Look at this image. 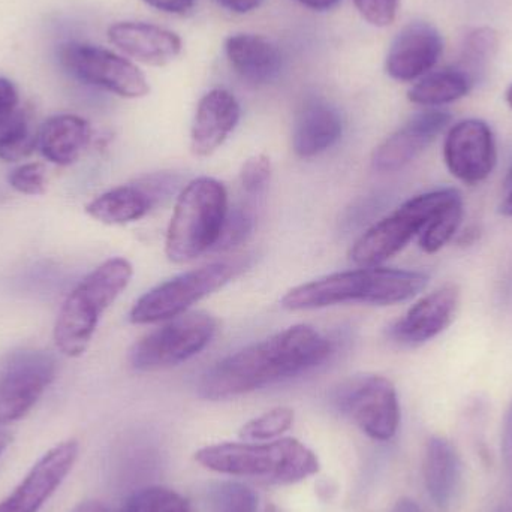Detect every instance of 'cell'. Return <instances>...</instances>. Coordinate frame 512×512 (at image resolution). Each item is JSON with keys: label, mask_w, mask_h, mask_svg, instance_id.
<instances>
[{"label": "cell", "mask_w": 512, "mask_h": 512, "mask_svg": "<svg viewBox=\"0 0 512 512\" xmlns=\"http://www.w3.org/2000/svg\"><path fill=\"white\" fill-rule=\"evenodd\" d=\"M330 354V340L309 325H294L218 361L204 373L198 393L209 400L243 396L309 372Z\"/></svg>", "instance_id": "6da1fadb"}, {"label": "cell", "mask_w": 512, "mask_h": 512, "mask_svg": "<svg viewBox=\"0 0 512 512\" xmlns=\"http://www.w3.org/2000/svg\"><path fill=\"white\" fill-rule=\"evenodd\" d=\"M427 283L429 276L421 271L360 267L295 286L283 295L280 304L292 312L346 303L393 306L417 297Z\"/></svg>", "instance_id": "7a4b0ae2"}, {"label": "cell", "mask_w": 512, "mask_h": 512, "mask_svg": "<svg viewBox=\"0 0 512 512\" xmlns=\"http://www.w3.org/2000/svg\"><path fill=\"white\" fill-rule=\"evenodd\" d=\"M204 468L231 477L267 484H295L319 472V460L297 439L262 442H227L210 445L195 454Z\"/></svg>", "instance_id": "3957f363"}, {"label": "cell", "mask_w": 512, "mask_h": 512, "mask_svg": "<svg viewBox=\"0 0 512 512\" xmlns=\"http://www.w3.org/2000/svg\"><path fill=\"white\" fill-rule=\"evenodd\" d=\"M132 274L128 259L111 258L78 283L63 303L54 327V340L62 354H84L102 313L128 288Z\"/></svg>", "instance_id": "277c9868"}, {"label": "cell", "mask_w": 512, "mask_h": 512, "mask_svg": "<svg viewBox=\"0 0 512 512\" xmlns=\"http://www.w3.org/2000/svg\"><path fill=\"white\" fill-rule=\"evenodd\" d=\"M225 186L212 177H198L180 192L165 239V255L185 264L215 249L228 215Z\"/></svg>", "instance_id": "5b68a950"}, {"label": "cell", "mask_w": 512, "mask_h": 512, "mask_svg": "<svg viewBox=\"0 0 512 512\" xmlns=\"http://www.w3.org/2000/svg\"><path fill=\"white\" fill-rule=\"evenodd\" d=\"M453 188L424 192L403 203L396 212L370 227L349 252L358 267H381L385 261L402 252L414 237L450 203L459 197Z\"/></svg>", "instance_id": "8992f818"}, {"label": "cell", "mask_w": 512, "mask_h": 512, "mask_svg": "<svg viewBox=\"0 0 512 512\" xmlns=\"http://www.w3.org/2000/svg\"><path fill=\"white\" fill-rule=\"evenodd\" d=\"M216 331L218 319L210 313H183L141 337L129 351V364L138 372L179 366L206 349Z\"/></svg>", "instance_id": "52a82bcc"}, {"label": "cell", "mask_w": 512, "mask_h": 512, "mask_svg": "<svg viewBox=\"0 0 512 512\" xmlns=\"http://www.w3.org/2000/svg\"><path fill=\"white\" fill-rule=\"evenodd\" d=\"M236 274L230 262H212L186 271L150 289L132 307V324H156L188 312L194 304L224 288Z\"/></svg>", "instance_id": "ba28073f"}, {"label": "cell", "mask_w": 512, "mask_h": 512, "mask_svg": "<svg viewBox=\"0 0 512 512\" xmlns=\"http://www.w3.org/2000/svg\"><path fill=\"white\" fill-rule=\"evenodd\" d=\"M60 66L81 83L107 90L120 98L149 95L146 75L131 62L107 48L87 42L69 41L57 51Z\"/></svg>", "instance_id": "9c48e42d"}, {"label": "cell", "mask_w": 512, "mask_h": 512, "mask_svg": "<svg viewBox=\"0 0 512 512\" xmlns=\"http://www.w3.org/2000/svg\"><path fill=\"white\" fill-rule=\"evenodd\" d=\"M337 406L369 438L390 441L400 424V403L396 387L385 376L354 379L340 388Z\"/></svg>", "instance_id": "30bf717a"}, {"label": "cell", "mask_w": 512, "mask_h": 512, "mask_svg": "<svg viewBox=\"0 0 512 512\" xmlns=\"http://www.w3.org/2000/svg\"><path fill=\"white\" fill-rule=\"evenodd\" d=\"M56 372V358L48 352L12 355L0 372V424L5 426L26 417L54 381Z\"/></svg>", "instance_id": "8fae6325"}, {"label": "cell", "mask_w": 512, "mask_h": 512, "mask_svg": "<svg viewBox=\"0 0 512 512\" xmlns=\"http://www.w3.org/2000/svg\"><path fill=\"white\" fill-rule=\"evenodd\" d=\"M444 161L451 176L463 185L486 182L498 164V147L492 128L481 119H465L448 129Z\"/></svg>", "instance_id": "7c38bea8"}, {"label": "cell", "mask_w": 512, "mask_h": 512, "mask_svg": "<svg viewBox=\"0 0 512 512\" xmlns=\"http://www.w3.org/2000/svg\"><path fill=\"white\" fill-rule=\"evenodd\" d=\"M459 306V286L445 283L409 307L408 312L391 325L388 336L403 348H418L441 336L453 324Z\"/></svg>", "instance_id": "4fadbf2b"}, {"label": "cell", "mask_w": 512, "mask_h": 512, "mask_svg": "<svg viewBox=\"0 0 512 512\" xmlns=\"http://www.w3.org/2000/svg\"><path fill=\"white\" fill-rule=\"evenodd\" d=\"M78 453L80 445L74 439L47 451L14 492L0 502V512H38L68 477Z\"/></svg>", "instance_id": "5bb4252c"}, {"label": "cell", "mask_w": 512, "mask_h": 512, "mask_svg": "<svg viewBox=\"0 0 512 512\" xmlns=\"http://www.w3.org/2000/svg\"><path fill=\"white\" fill-rule=\"evenodd\" d=\"M450 123L451 114L439 108H427L415 114L375 150L372 167L379 173L402 170L415 161Z\"/></svg>", "instance_id": "9a60e30c"}, {"label": "cell", "mask_w": 512, "mask_h": 512, "mask_svg": "<svg viewBox=\"0 0 512 512\" xmlns=\"http://www.w3.org/2000/svg\"><path fill=\"white\" fill-rule=\"evenodd\" d=\"M444 53V38L438 27L427 21H414L403 27L385 60L387 74L393 80L409 83L433 71Z\"/></svg>", "instance_id": "2e32d148"}, {"label": "cell", "mask_w": 512, "mask_h": 512, "mask_svg": "<svg viewBox=\"0 0 512 512\" xmlns=\"http://www.w3.org/2000/svg\"><path fill=\"white\" fill-rule=\"evenodd\" d=\"M167 186L170 180L165 177H150L143 183L117 186L87 204V215L105 225L140 221L153 209Z\"/></svg>", "instance_id": "e0dca14e"}, {"label": "cell", "mask_w": 512, "mask_h": 512, "mask_svg": "<svg viewBox=\"0 0 512 512\" xmlns=\"http://www.w3.org/2000/svg\"><path fill=\"white\" fill-rule=\"evenodd\" d=\"M111 44L144 65L165 66L182 53L179 35L140 21H120L108 29Z\"/></svg>", "instance_id": "ac0fdd59"}, {"label": "cell", "mask_w": 512, "mask_h": 512, "mask_svg": "<svg viewBox=\"0 0 512 512\" xmlns=\"http://www.w3.org/2000/svg\"><path fill=\"white\" fill-rule=\"evenodd\" d=\"M240 120L236 96L225 89H215L201 98L191 131V150L207 158L225 143Z\"/></svg>", "instance_id": "d6986e66"}, {"label": "cell", "mask_w": 512, "mask_h": 512, "mask_svg": "<svg viewBox=\"0 0 512 512\" xmlns=\"http://www.w3.org/2000/svg\"><path fill=\"white\" fill-rule=\"evenodd\" d=\"M339 111L321 99L306 102L295 119L292 149L301 159L315 158L333 147L342 137Z\"/></svg>", "instance_id": "ffe728a7"}, {"label": "cell", "mask_w": 512, "mask_h": 512, "mask_svg": "<svg viewBox=\"0 0 512 512\" xmlns=\"http://www.w3.org/2000/svg\"><path fill=\"white\" fill-rule=\"evenodd\" d=\"M225 53L234 71L252 84H267L282 71L279 48L261 35L237 33L225 42Z\"/></svg>", "instance_id": "44dd1931"}, {"label": "cell", "mask_w": 512, "mask_h": 512, "mask_svg": "<svg viewBox=\"0 0 512 512\" xmlns=\"http://www.w3.org/2000/svg\"><path fill=\"white\" fill-rule=\"evenodd\" d=\"M424 486L441 511L450 510L462 478V463L456 447L448 439L433 436L424 454Z\"/></svg>", "instance_id": "7402d4cb"}, {"label": "cell", "mask_w": 512, "mask_h": 512, "mask_svg": "<svg viewBox=\"0 0 512 512\" xmlns=\"http://www.w3.org/2000/svg\"><path fill=\"white\" fill-rule=\"evenodd\" d=\"M89 122L75 114L50 117L38 132V147L45 159L62 167L74 164L89 146Z\"/></svg>", "instance_id": "603a6c76"}, {"label": "cell", "mask_w": 512, "mask_h": 512, "mask_svg": "<svg viewBox=\"0 0 512 512\" xmlns=\"http://www.w3.org/2000/svg\"><path fill=\"white\" fill-rule=\"evenodd\" d=\"M475 80L459 66L430 71L409 89L408 99L415 105L439 108L465 98L474 89Z\"/></svg>", "instance_id": "cb8c5ba5"}, {"label": "cell", "mask_w": 512, "mask_h": 512, "mask_svg": "<svg viewBox=\"0 0 512 512\" xmlns=\"http://www.w3.org/2000/svg\"><path fill=\"white\" fill-rule=\"evenodd\" d=\"M38 147V132L33 131L29 111L15 108L0 116V159L17 162Z\"/></svg>", "instance_id": "d4e9b609"}, {"label": "cell", "mask_w": 512, "mask_h": 512, "mask_svg": "<svg viewBox=\"0 0 512 512\" xmlns=\"http://www.w3.org/2000/svg\"><path fill=\"white\" fill-rule=\"evenodd\" d=\"M465 218L462 194L451 200L420 234V248L426 254H438L459 234Z\"/></svg>", "instance_id": "484cf974"}, {"label": "cell", "mask_w": 512, "mask_h": 512, "mask_svg": "<svg viewBox=\"0 0 512 512\" xmlns=\"http://www.w3.org/2000/svg\"><path fill=\"white\" fill-rule=\"evenodd\" d=\"M499 33L492 27L472 29L463 39L459 68L468 72L475 81L499 51Z\"/></svg>", "instance_id": "4316f807"}, {"label": "cell", "mask_w": 512, "mask_h": 512, "mask_svg": "<svg viewBox=\"0 0 512 512\" xmlns=\"http://www.w3.org/2000/svg\"><path fill=\"white\" fill-rule=\"evenodd\" d=\"M119 512H195L191 502L167 487H144L123 501Z\"/></svg>", "instance_id": "83f0119b"}, {"label": "cell", "mask_w": 512, "mask_h": 512, "mask_svg": "<svg viewBox=\"0 0 512 512\" xmlns=\"http://www.w3.org/2000/svg\"><path fill=\"white\" fill-rule=\"evenodd\" d=\"M267 507L254 489L242 483H221L210 493L212 512H265Z\"/></svg>", "instance_id": "f1b7e54d"}, {"label": "cell", "mask_w": 512, "mask_h": 512, "mask_svg": "<svg viewBox=\"0 0 512 512\" xmlns=\"http://www.w3.org/2000/svg\"><path fill=\"white\" fill-rule=\"evenodd\" d=\"M294 423V411L289 408L271 409L261 417L246 423L240 430V438L248 442H264L283 435Z\"/></svg>", "instance_id": "f546056e"}, {"label": "cell", "mask_w": 512, "mask_h": 512, "mask_svg": "<svg viewBox=\"0 0 512 512\" xmlns=\"http://www.w3.org/2000/svg\"><path fill=\"white\" fill-rule=\"evenodd\" d=\"M9 185L23 195H44L47 191V170L39 162L15 168L8 177Z\"/></svg>", "instance_id": "4dcf8cb0"}, {"label": "cell", "mask_w": 512, "mask_h": 512, "mask_svg": "<svg viewBox=\"0 0 512 512\" xmlns=\"http://www.w3.org/2000/svg\"><path fill=\"white\" fill-rule=\"evenodd\" d=\"M252 230H254V218L248 210L243 209V207L234 209L233 212L228 210L227 221H225L221 239H219L215 249L225 251V249L239 246L240 243L245 242L251 236Z\"/></svg>", "instance_id": "1f68e13d"}, {"label": "cell", "mask_w": 512, "mask_h": 512, "mask_svg": "<svg viewBox=\"0 0 512 512\" xmlns=\"http://www.w3.org/2000/svg\"><path fill=\"white\" fill-rule=\"evenodd\" d=\"M271 177L270 158L265 155H255L243 164L240 171V183L243 191L252 197L261 195L267 189Z\"/></svg>", "instance_id": "d6a6232c"}, {"label": "cell", "mask_w": 512, "mask_h": 512, "mask_svg": "<svg viewBox=\"0 0 512 512\" xmlns=\"http://www.w3.org/2000/svg\"><path fill=\"white\" fill-rule=\"evenodd\" d=\"M367 23L376 27H387L394 23L400 0H352Z\"/></svg>", "instance_id": "836d02e7"}, {"label": "cell", "mask_w": 512, "mask_h": 512, "mask_svg": "<svg viewBox=\"0 0 512 512\" xmlns=\"http://www.w3.org/2000/svg\"><path fill=\"white\" fill-rule=\"evenodd\" d=\"M147 5L165 14L185 15L194 9L195 0H144Z\"/></svg>", "instance_id": "e575fe53"}, {"label": "cell", "mask_w": 512, "mask_h": 512, "mask_svg": "<svg viewBox=\"0 0 512 512\" xmlns=\"http://www.w3.org/2000/svg\"><path fill=\"white\" fill-rule=\"evenodd\" d=\"M18 92L8 78L0 77V116L18 107Z\"/></svg>", "instance_id": "d590c367"}, {"label": "cell", "mask_w": 512, "mask_h": 512, "mask_svg": "<svg viewBox=\"0 0 512 512\" xmlns=\"http://www.w3.org/2000/svg\"><path fill=\"white\" fill-rule=\"evenodd\" d=\"M219 6L234 14H249L262 5L264 0H216Z\"/></svg>", "instance_id": "8d00e7d4"}, {"label": "cell", "mask_w": 512, "mask_h": 512, "mask_svg": "<svg viewBox=\"0 0 512 512\" xmlns=\"http://www.w3.org/2000/svg\"><path fill=\"white\" fill-rule=\"evenodd\" d=\"M481 230L477 227V225H471V227L463 230L462 233H459L457 236V245L460 246H472L480 240Z\"/></svg>", "instance_id": "74e56055"}, {"label": "cell", "mask_w": 512, "mask_h": 512, "mask_svg": "<svg viewBox=\"0 0 512 512\" xmlns=\"http://www.w3.org/2000/svg\"><path fill=\"white\" fill-rule=\"evenodd\" d=\"M297 2L313 11H330L334 6L339 5L340 0H297Z\"/></svg>", "instance_id": "f35d334b"}, {"label": "cell", "mask_w": 512, "mask_h": 512, "mask_svg": "<svg viewBox=\"0 0 512 512\" xmlns=\"http://www.w3.org/2000/svg\"><path fill=\"white\" fill-rule=\"evenodd\" d=\"M390 512H423V510H421L420 505L412 501V499L402 498L396 502V505H394L393 510Z\"/></svg>", "instance_id": "ab89813d"}, {"label": "cell", "mask_w": 512, "mask_h": 512, "mask_svg": "<svg viewBox=\"0 0 512 512\" xmlns=\"http://www.w3.org/2000/svg\"><path fill=\"white\" fill-rule=\"evenodd\" d=\"M71 512H110L102 502L86 501L78 504Z\"/></svg>", "instance_id": "60d3db41"}, {"label": "cell", "mask_w": 512, "mask_h": 512, "mask_svg": "<svg viewBox=\"0 0 512 512\" xmlns=\"http://www.w3.org/2000/svg\"><path fill=\"white\" fill-rule=\"evenodd\" d=\"M499 213L507 216V218H512V189L508 191L507 198L502 201L501 207H499Z\"/></svg>", "instance_id": "b9f144b4"}, {"label": "cell", "mask_w": 512, "mask_h": 512, "mask_svg": "<svg viewBox=\"0 0 512 512\" xmlns=\"http://www.w3.org/2000/svg\"><path fill=\"white\" fill-rule=\"evenodd\" d=\"M11 442V433L5 432V430H0V456H2L3 451L11 445Z\"/></svg>", "instance_id": "7bdbcfd3"}, {"label": "cell", "mask_w": 512, "mask_h": 512, "mask_svg": "<svg viewBox=\"0 0 512 512\" xmlns=\"http://www.w3.org/2000/svg\"><path fill=\"white\" fill-rule=\"evenodd\" d=\"M492 512H512V508L507 504L499 505V507H496Z\"/></svg>", "instance_id": "ee69618b"}, {"label": "cell", "mask_w": 512, "mask_h": 512, "mask_svg": "<svg viewBox=\"0 0 512 512\" xmlns=\"http://www.w3.org/2000/svg\"><path fill=\"white\" fill-rule=\"evenodd\" d=\"M505 189H507V191H511L512 189V167L510 173H508L507 180H505Z\"/></svg>", "instance_id": "f6af8a7d"}, {"label": "cell", "mask_w": 512, "mask_h": 512, "mask_svg": "<svg viewBox=\"0 0 512 512\" xmlns=\"http://www.w3.org/2000/svg\"><path fill=\"white\" fill-rule=\"evenodd\" d=\"M505 99H507V104L510 105L512 110V84L508 87L507 93H505Z\"/></svg>", "instance_id": "bcb514c9"}, {"label": "cell", "mask_w": 512, "mask_h": 512, "mask_svg": "<svg viewBox=\"0 0 512 512\" xmlns=\"http://www.w3.org/2000/svg\"><path fill=\"white\" fill-rule=\"evenodd\" d=\"M265 512H277V511H276V508L271 507V505H268L267 510H265Z\"/></svg>", "instance_id": "7dc6e473"}]
</instances>
